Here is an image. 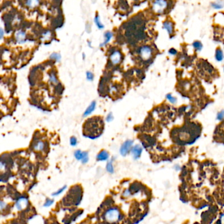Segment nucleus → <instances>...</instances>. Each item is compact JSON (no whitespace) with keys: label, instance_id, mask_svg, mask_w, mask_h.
<instances>
[{"label":"nucleus","instance_id":"1","mask_svg":"<svg viewBox=\"0 0 224 224\" xmlns=\"http://www.w3.org/2000/svg\"><path fill=\"white\" fill-rule=\"evenodd\" d=\"M201 128L198 124L187 122L181 128H175L172 132L173 139L180 144L194 141L200 134Z\"/></svg>","mask_w":224,"mask_h":224},{"label":"nucleus","instance_id":"2","mask_svg":"<svg viewBox=\"0 0 224 224\" xmlns=\"http://www.w3.org/2000/svg\"><path fill=\"white\" fill-rule=\"evenodd\" d=\"M103 128L104 122L101 117H92L83 124V135L92 139L97 138L101 135Z\"/></svg>","mask_w":224,"mask_h":224},{"label":"nucleus","instance_id":"3","mask_svg":"<svg viewBox=\"0 0 224 224\" xmlns=\"http://www.w3.org/2000/svg\"><path fill=\"white\" fill-rule=\"evenodd\" d=\"M143 34V25L139 19L129 22L126 28V36L131 40L141 39Z\"/></svg>","mask_w":224,"mask_h":224},{"label":"nucleus","instance_id":"4","mask_svg":"<svg viewBox=\"0 0 224 224\" xmlns=\"http://www.w3.org/2000/svg\"><path fill=\"white\" fill-rule=\"evenodd\" d=\"M120 213L118 208H112L109 209L105 214V218L106 221L109 223H115L118 221L120 219Z\"/></svg>","mask_w":224,"mask_h":224},{"label":"nucleus","instance_id":"5","mask_svg":"<svg viewBox=\"0 0 224 224\" xmlns=\"http://www.w3.org/2000/svg\"><path fill=\"white\" fill-rule=\"evenodd\" d=\"M139 54L141 59L144 60V61H147L149 60L153 55V50L152 49L147 45H145L140 48L139 51Z\"/></svg>","mask_w":224,"mask_h":224},{"label":"nucleus","instance_id":"6","mask_svg":"<svg viewBox=\"0 0 224 224\" xmlns=\"http://www.w3.org/2000/svg\"><path fill=\"white\" fill-rule=\"evenodd\" d=\"M168 7V2L166 1H155L153 2V9L154 12L157 13H162Z\"/></svg>","mask_w":224,"mask_h":224},{"label":"nucleus","instance_id":"7","mask_svg":"<svg viewBox=\"0 0 224 224\" xmlns=\"http://www.w3.org/2000/svg\"><path fill=\"white\" fill-rule=\"evenodd\" d=\"M133 143L134 142H133L132 140H127V141H126L122 144V145L121 146L120 149V153L121 155L126 156V155L128 154L129 152L132 149Z\"/></svg>","mask_w":224,"mask_h":224},{"label":"nucleus","instance_id":"8","mask_svg":"<svg viewBox=\"0 0 224 224\" xmlns=\"http://www.w3.org/2000/svg\"><path fill=\"white\" fill-rule=\"evenodd\" d=\"M110 60L113 64H119L122 60V55L120 51L115 50L111 53V56H110Z\"/></svg>","mask_w":224,"mask_h":224},{"label":"nucleus","instance_id":"9","mask_svg":"<svg viewBox=\"0 0 224 224\" xmlns=\"http://www.w3.org/2000/svg\"><path fill=\"white\" fill-rule=\"evenodd\" d=\"M28 206V200L25 197H21L15 203V207L18 210H23Z\"/></svg>","mask_w":224,"mask_h":224},{"label":"nucleus","instance_id":"10","mask_svg":"<svg viewBox=\"0 0 224 224\" xmlns=\"http://www.w3.org/2000/svg\"><path fill=\"white\" fill-rule=\"evenodd\" d=\"M131 151L132 156L133 157H134V158L138 159L141 157L143 149H142V147L139 145H136L134 147H132Z\"/></svg>","mask_w":224,"mask_h":224},{"label":"nucleus","instance_id":"11","mask_svg":"<svg viewBox=\"0 0 224 224\" xmlns=\"http://www.w3.org/2000/svg\"><path fill=\"white\" fill-rule=\"evenodd\" d=\"M109 158V154L107 151L102 150L97 154V159L99 161H107Z\"/></svg>","mask_w":224,"mask_h":224},{"label":"nucleus","instance_id":"12","mask_svg":"<svg viewBox=\"0 0 224 224\" xmlns=\"http://www.w3.org/2000/svg\"><path fill=\"white\" fill-rule=\"evenodd\" d=\"M163 28H164L169 34H172L174 31V24L172 22L165 21L163 23Z\"/></svg>","mask_w":224,"mask_h":224},{"label":"nucleus","instance_id":"13","mask_svg":"<svg viewBox=\"0 0 224 224\" xmlns=\"http://www.w3.org/2000/svg\"><path fill=\"white\" fill-rule=\"evenodd\" d=\"M96 107V101H92V103L89 105V107L86 110V111L83 113V116H89V115L92 113V112L94 111Z\"/></svg>","mask_w":224,"mask_h":224},{"label":"nucleus","instance_id":"14","mask_svg":"<svg viewBox=\"0 0 224 224\" xmlns=\"http://www.w3.org/2000/svg\"><path fill=\"white\" fill-rule=\"evenodd\" d=\"M16 40L18 43H24L26 40V34L23 31H18L16 34Z\"/></svg>","mask_w":224,"mask_h":224},{"label":"nucleus","instance_id":"15","mask_svg":"<svg viewBox=\"0 0 224 224\" xmlns=\"http://www.w3.org/2000/svg\"><path fill=\"white\" fill-rule=\"evenodd\" d=\"M44 148H45V144L43 141H37L34 145V150H36L37 151H43L44 149Z\"/></svg>","mask_w":224,"mask_h":224},{"label":"nucleus","instance_id":"16","mask_svg":"<svg viewBox=\"0 0 224 224\" xmlns=\"http://www.w3.org/2000/svg\"><path fill=\"white\" fill-rule=\"evenodd\" d=\"M104 36H105V41H104L103 43H102L100 45L101 47V46H103V45H106V44H107L109 42V41L110 40H111V39L112 38V33L111 32H109L108 31V32H107L106 33H105Z\"/></svg>","mask_w":224,"mask_h":224},{"label":"nucleus","instance_id":"17","mask_svg":"<svg viewBox=\"0 0 224 224\" xmlns=\"http://www.w3.org/2000/svg\"><path fill=\"white\" fill-rule=\"evenodd\" d=\"M215 57L217 61H222V60L223 59V53L222 49H218L217 50H216Z\"/></svg>","mask_w":224,"mask_h":224},{"label":"nucleus","instance_id":"18","mask_svg":"<svg viewBox=\"0 0 224 224\" xmlns=\"http://www.w3.org/2000/svg\"><path fill=\"white\" fill-rule=\"evenodd\" d=\"M83 155H84V152H82L80 150H77L74 152V157L78 161H82Z\"/></svg>","mask_w":224,"mask_h":224},{"label":"nucleus","instance_id":"19","mask_svg":"<svg viewBox=\"0 0 224 224\" xmlns=\"http://www.w3.org/2000/svg\"><path fill=\"white\" fill-rule=\"evenodd\" d=\"M212 7L216 9H220L224 7V4L221 2H216L212 3Z\"/></svg>","mask_w":224,"mask_h":224},{"label":"nucleus","instance_id":"20","mask_svg":"<svg viewBox=\"0 0 224 224\" xmlns=\"http://www.w3.org/2000/svg\"><path fill=\"white\" fill-rule=\"evenodd\" d=\"M193 46L196 51H201V49H203V44H201L200 41H195V42H193Z\"/></svg>","mask_w":224,"mask_h":224},{"label":"nucleus","instance_id":"21","mask_svg":"<svg viewBox=\"0 0 224 224\" xmlns=\"http://www.w3.org/2000/svg\"><path fill=\"white\" fill-rule=\"evenodd\" d=\"M95 22H96V24L97 26V27L99 29H102L104 28V26L101 22L100 18H99V17L98 16V15H97L96 18H95Z\"/></svg>","mask_w":224,"mask_h":224},{"label":"nucleus","instance_id":"22","mask_svg":"<svg viewBox=\"0 0 224 224\" xmlns=\"http://www.w3.org/2000/svg\"><path fill=\"white\" fill-rule=\"evenodd\" d=\"M39 3H40L39 1H28L26 2V5H27V6L33 8V7H35L38 5Z\"/></svg>","mask_w":224,"mask_h":224},{"label":"nucleus","instance_id":"23","mask_svg":"<svg viewBox=\"0 0 224 224\" xmlns=\"http://www.w3.org/2000/svg\"><path fill=\"white\" fill-rule=\"evenodd\" d=\"M66 189H67V185H64V186H63V187L61 188H60L59 189V190H57V191H55V192H54V193H53L52 195L53 196H58V195L61 194V193L63 192H64V191H65Z\"/></svg>","mask_w":224,"mask_h":224},{"label":"nucleus","instance_id":"24","mask_svg":"<svg viewBox=\"0 0 224 224\" xmlns=\"http://www.w3.org/2000/svg\"><path fill=\"white\" fill-rule=\"evenodd\" d=\"M106 168H107V170L108 172L111 173V174L114 173V167H113V165H112V161L109 162L107 163Z\"/></svg>","mask_w":224,"mask_h":224},{"label":"nucleus","instance_id":"25","mask_svg":"<svg viewBox=\"0 0 224 224\" xmlns=\"http://www.w3.org/2000/svg\"><path fill=\"white\" fill-rule=\"evenodd\" d=\"M166 98H167V99H168L171 102V103H172V104L176 103V102H177V99L176 97H174V96H172V94H167Z\"/></svg>","mask_w":224,"mask_h":224},{"label":"nucleus","instance_id":"26","mask_svg":"<svg viewBox=\"0 0 224 224\" xmlns=\"http://www.w3.org/2000/svg\"><path fill=\"white\" fill-rule=\"evenodd\" d=\"M49 80L52 83H57L58 82L57 79V77L55 74L54 73H51L49 74Z\"/></svg>","mask_w":224,"mask_h":224},{"label":"nucleus","instance_id":"27","mask_svg":"<svg viewBox=\"0 0 224 224\" xmlns=\"http://www.w3.org/2000/svg\"><path fill=\"white\" fill-rule=\"evenodd\" d=\"M60 58H61V57H60V54H57V53H54V54H51L50 56V59L55 60L57 61H59Z\"/></svg>","mask_w":224,"mask_h":224},{"label":"nucleus","instance_id":"28","mask_svg":"<svg viewBox=\"0 0 224 224\" xmlns=\"http://www.w3.org/2000/svg\"><path fill=\"white\" fill-rule=\"evenodd\" d=\"M224 118V110H222L220 112L217 114V116H216V119L220 121Z\"/></svg>","mask_w":224,"mask_h":224},{"label":"nucleus","instance_id":"29","mask_svg":"<svg viewBox=\"0 0 224 224\" xmlns=\"http://www.w3.org/2000/svg\"><path fill=\"white\" fill-rule=\"evenodd\" d=\"M54 200L48 199H47L46 201H45V203H44V207H49V206H51V205H52L53 204H54Z\"/></svg>","mask_w":224,"mask_h":224},{"label":"nucleus","instance_id":"30","mask_svg":"<svg viewBox=\"0 0 224 224\" xmlns=\"http://www.w3.org/2000/svg\"><path fill=\"white\" fill-rule=\"evenodd\" d=\"M89 161V156H88V153L87 152H84V155H83V157L82 160V162L83 164H86Z\"/></svg>","mask_w":224,"mask_h":224},{"label":"nucleus","instance_id":"31","mask_svg":"<svg viewBox=\"0 0 224 224\" xmlns=\"http://www.w3.org/2000/svg\"><path fill=\"white\" fill-rule=\"evenodd\" d=\"M86 76H87V79H88V80L92 81L93 80V78H94V75L92 73V72H87Z\"/></svg>","mask_w":224,"mask_h":224},{"label":"nucleus","instance_id":"32","mask_svg":"<svg viewBox=\"0 0 224 224\" xmlns=\"http://www.w3.org/2000/svg\"><path fill=\"white\" fill-rule=\"evenodd\" d=\"M70 145L72 146H76L77 145V139L75 137H72L70 140Z\"/></svg>","mask_w":224,"mask_h":224},{"label":"nucleus","instance_id":"33","mask_svg":"<svg viewBox=\"0 0 224 224\" xmlns=\"http://www.w3.org/2000/svg\"><path fill=\"white\" fill-rule=\"evenodd\" d=\"M7 203H5L3 200H1V202H0V207H1V210L2 211H3V210L5 209V208H7Z\"/></svg>","mask_w":224,"mask_h":224},{"label":"nucleus","instance_id":"34","mask_svg":"<svg viewBox=\"0 0 224 224\" xmlns=\"http://www.w3.org/2000/svg\"><path fill=\"white\" fill-rule=\"evenodd\" d=\"M113 118H114V117L112 116V112H111V113L109 114L108 116H107V118H106V120H107V122H111V121L113 120Z\"/></svg>","mask_w":224,"mask_h":224},{"label":"nucleus","instance_id":"35","mask_svg":"<svg viewBox=\"0 0 224 224\" xmlns=\"http://www.w3.org/2000/svg\"><path fill=\"white\" fill-rule=\"evenodd\" d=\"M130 195H131V193H130V191L128 190V189H127V190L125 191L124 192V193H123V195H124L125 197L129 196H130Z\"/></svg>","mask_w":224,"mask_h":224},{"label":"nucleus","instance_id":"36","mask_svg":"<svg viewBox=\"0 0 224 224\" xmlns=\"http://www.w3.org/2000/svg\"><path fill=\"white\" fill-rule=\"evenodd\" d=\"M169 54H171V55H176V54H177V51L175 49H173V48H172V49H170V51H169Z\"/></svg>","mask_w":224,"mask_h":224},{"label":"nucleus","instance_id":"37","mask_svg":"<svg viewBox=\"0 0 224 224\" xmlns=\"http://www.w3.org/2000/svg\"><path fill=\"white\" fill-rule=\"evenodd\" d=\"M219 223H220V224H224V213L222 214V216H220Z\"/></svg>","mask_w":224,"mask_h":224},{"label":"nucleus","instance_id":"38","mask_svg":"<svg viewBox=\"0 0 224 224\" xmlns=\"http://www.w3.org/2000/svg\"><path fill=\"white\" fill-rule=\"evenodd\" d=\"M3 29H1V38H2V37H3Z\"/></svg>","mask_w":224,"mask_h":224},{"label":"nucleus","instance_id":"39","mask_svg":"<svg viewBox=\"0 0 224 224\" xmlns=\"http://www.w3.org/2000/svg\"><path fill=\"white\" fill-rule=\"evenodd\" d=\"M11 224H21L20 223H12Z\"/></svg>","mask_w":224,"mask_h":224},{"label":"nucleus","instance_id":"40","mask_svg":"<svg viewBox=\"0 0 224 224\" xmlns=\"http://www.w3.org/2000/svg\"><path fill=\"white\" fill-rule=\"evenodd\" d=\"M223 70H224V68H223Z\"/></svg>","mask_w":224,"mask_h":224}]
</instances>
